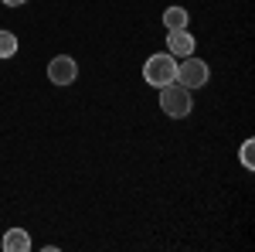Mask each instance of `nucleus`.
<instances>
[{"label":"nucleus","instance_id":"1","mask_svg":"<svg viewBox=\"0 0 255 252\" xmlns=\"http://www.w3.org/2000/svg\"><path fill=\"white\" fill-rule=\"evenodd\" d=\"M160 109H163V116L170 119H184L191 116V109H194V99H191V89H184V85H163L160 89Z\"/></svg>","mask_w":255,"mask_h":252},{"label":"nucleus","instance_id":"2","mask_svg":"<svg viewBox=\"0 0 255 252\" xmlns=\"http://www.w3.org/2000/svg\"><path fill=\"white\" fill-rule=\"evenodd\" d=\"M177 75V58L170 55V51H160V55H150L146 58V65H143V78L150 82V85H157V89H163V85H170Z\"/></svg>","mask_w":255,"mask_h":252},{"label":"nucleus","instance_id":"3","mask_svg":"<svg viewBox=\"0 0 255 252\" xmlns=\"http://www.w3.org/2000/svg\"><path fill=\"white\" fill-rule=\"evenodd\" d=\"M208 78H211L208 61L194 58V55H187V58L177 61V75H174L177 85H184V89H201V85H208Z\"/></svg>","mask_w":255,"mask_h":252},{"label":"nucleus","instance_id":"4","mask_svg":"<svg viewBox=\"0 0 255 252\" xmlns=\"http://www.w3.org/2000/svg\"><path fill=\"white\" fill-rule=\"evenodd\" d=\"M48 78H51V85H72L79 78V61L72 58V55L51 58L48 61Z\"/></svg>","mask_w":255,"mask_h":252},{"label":"nucleus","instance_id":"5","mask_svg":"<svg viewBox=\"0 0 255 252\" xmlns=\"http://www.w3.org/2000/svg\"><path fill=\"white\" fill-rule=\"evenodd\" d=\"M167 51H170L174 58L194 55V38L187 34V27H184V31H167Z\"/></svg>","mask_w":255,"mask_h":252},{"label":"nucleus","instance_id":"6","mask_svg":"<svg viewBox=\"0 0 255 252\" xmlns=\"http://www.w3.org/2000/svg\"><path fill=\"white\" fill-rule=\"evenodd\" d=\"M3 249L7 252H27L31 249V235L24 232V229H7V235H3Z\"/></svg>","mask_w":255,"mask_h":252},{"label":"nucleus","instance_id":"7","mask_svg":"<svg viewBox=\"0 0 255 252\" xmlns=\"http://www.w3.org/2000/svg\"><path fill=\"white\" fill-rule=\"evenodd\" d=\"M163 27H167V31H184V27H187V10H184V7H167V10H163Z\"/></svg>","mask_w":255,"mask_h":252},{"label":"nucleus","instance_id":"8","mask_svg":"<svg viewBox=\"0 0 255 252\" xmlns=\"http://www.w3.org/2000/svg\"><path fill=\"white\" fill-rule=\"evenodd\" d=\"M17 55V34L14 31H0V61Z\"/></svg>","mask_w":255,"mask_h":252},{"label":"nucleus","instance_id":"9","mask_svg":"<svg viewBox=\"0 0 255 252\" xmlns=\"http://www.w3.org/2000/svg\"><path fill=\"white\" fill-rule=\"evenodd\" d=\"M242 164H245L249 171L255 167V140H245V143H242Z\"/></svg>","mask_w":255,"mask_h":252},{"label":"nucleus","instance_id":"10","mask_svg":"<svg viewBox=\"0 0 255 252\" xmlns=\"http://www.w3.org/2000/svg\"><path fill=\"white\" fill-rule=\"evenodd\" d=\"M3 3H7V7H20L24 0H3Z\"/></svg>","mask_w":255,"mask_h":252}]
</instances>
